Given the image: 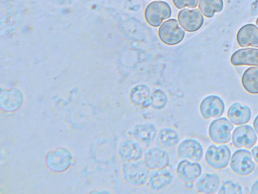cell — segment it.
<instances>
[{
  "mask_svg": "<svg viewBox=\"0 0 258 194\" xmlns=\"http://www.w3.org/2000/svg\"><path fill=\"white\" fill-rule=\"evenodd\" d=\"M150 173V169L144 161L127 162L122 167L123 179L133 186L139 187L146 184Z\"/></svg>",
  "mask_w": 258,
  "mask_h": 194,
  "instance_id": "cell-1",
  "label": "cell"
},
{
  "mask_svg": "<svg viewBox=\"0 0 258 194\" xmlns=\"http://www.w3.org/2000/svg\"><path fill=\"white\" fill-rule=\"evenodd\" d=\"M231 152L226 145H220L217 147L211 144L207 148L205 159L207 164L212 168L221 170L228 165Z\"/></svg>",
  "mask_w": 258,
  "mask_h": 194,
  "instance_id": "cell-2",
  "label": "cell"
},
{
  "mask_svg": "<svg viewBox=\"0 0 258 194\" xmlns=\"http://www.w3.org/2000/svg\"><path fill=\"white\" fill-rule=\"evenodd\" d=\"M230 167L236 174L245 176L251 174L255 169V163L250 152L242 149L236 150L232 155Z\"/></svg>",
  "mask_w": 258,
  "mask_h": 194,
  "instance_id": "cell-3",
  "label": "cell"
},
{
  "mask_svg": "<svg viewBox=\"0 0 258 194\" xmlns=\"http://www.w3.org/2000/svg\"><path fill=\"white\" fill-rule=\"evenodd\" d=\"M233 128V125L227 118H219L210 123L208 129L209 136L217 144L226 143L231 139Z\"/></svg>",
  "mask_w": 258,
  "mask_h": 194,
  "instance_id": "cell-4",
  "label": "cell"
},
{
  "mask_svg": "<svg viewBox=\"0 0 258 194\" xmlns=\"http://www.w3.org/2000/svg\"><path fill=\"white\" fill-rule=\"evenodd\" d=\"M171 9L168 3L163 1H154L150 3L145 10V18L153 27L159 26L163 20L171 16Z\"/></svg>",
  "mask_w": 258,
  "mask_h": 194,
  "instance_id": "cell-5",
  "label": "cell"
},
{
  "mask_svg": "<svg viewBox=\"0 0 258 194\" xmlns=\"http://www.w3.org/2000/svg\"><path fill=\"white\" fill-rule=\"evenodd\" d=\"M158 35L162 42L173 45L183 40L185 32L179 26L176 19H170L164 22L159 27Z\"/></svg>",
  "mask_w": 258,
  "mask_h": 194,
  "instance_id": "cell-6",
  "label": "cell"
},
{
  "mask_svg": "<svg viewBox=\"0 0 258 194\" xmlns=\"http://www.w3.org/2000/svg\"><path fill=\"white\" fill-rule=\"evenodd\" d=\"M177 153L178 156L181 159L199 162L203 158L204 149L199 140L192 138H188L183 139L179 143Z\"/></svg>",
  "mask_w": 258,
  "mask_h": 194,
  "instance_id": "cell-7",
  "label": "cell"
},
{
  "mask_svg": "<svg viewBox=\"0 0 258 194\" xmlns=\"http://www.w3.org/2000/svg\"><path fill=\"white\" fill-rule=\"evenodd\" d=\"M199 110L201 116L205 119L219 117L224 112L225 104L220 96L210 95L201 101Z\"/></svg>",
  "mask_w": 258,
  "mask_h": 194,
  "instance_id": "cell-8",
  "label": "cell"
},
{
  "mask_svg": "<svg viewBox=\"0 0 258 194\" xmlns=\"http://www.w3.org/2000/svg\"><path fill=\"white\" fill-rule=\"evenodd\" d=\"M257 139L254 129L249 125L238 126L232 133V143L237 149L242 147L250 149L255 145Z\"/></svg>",
  "mask_w": 258,
  "mask_h": 194,
  "instance_id": "cell-9",
  "label": "cell"
},
{
  "mask_svg": "<svg viewBox=\"0 0 258 194\" xmlns=\"http://www.w3.org/2000/svg\"><path fill=\"white\" fill-rule=\"evenodd\" d=\"M177 18L180 26L189 32L198 30L204 21L202 14L197 9H183L178 13Z\"/></svg>",
  "mask_w": 258,
  "mask_h": 194,
  "instance_id": "cell-10",
  "label": "cell"
},
{
  "mask_svg": "<svg viewBox=\"0 0 258 194\" xmlns=\"http://www.w3.org/2000/svg\"><path fill=\"white\" fill-rule=\"evenodd\" d=\"M203 168L198 162L182 159L177 164L176 174L185 183H193L202 175Z\"/></svg>",
  "mask_w": 258,
  "mask_h": 194,
  "instance_id": "cell-11",
  "label": "cell"
},
{
  "mask_svg": "<svg viewBox=\"0 0 258 194\" xmlns=\"http://www.w3.org/2000/svg\"><path fill=\"white\" fill-rule=\"evenodd\" d=\"M168 153L159 147H152L144 155V161L150 170L166 168L170 163Z\"/></svg>",
  "mask_w": 258,
  "mask_h": 194,
  "instance_id": "cell-12",
  "label": "cell"
},
{
  "mask_svg": "<svg viewBox=\"0 0 258 194\" xmlns=\"http://www.w3.org/2000/svg\"><path fill=\"white\" fill-rule=\"evenodd\" d=\"M118 153L126 162L139 161L144 155V148L141 143L133 139L123 141L119 146Z\"/></svg>",
  "mask_w": 258,
  "mask_h": 194,
  "instance_id": "cell-13",
  "label": "cell"
},
{
  "mask_svg": "<svg viewBox=\"0 0 258 194\" xmlns=\"http://www.w3.org/2000/svg\"><path fill=\"white\" fill-rule=\"evenodd\" d=\"M131 132L136 140L144 144L153 142L158 135L156 126L150 122L136 124L133 128Z\"/></svg>",
  "mask_w": 258,
  "mask_h": 194,
  "instance_id": "cell-14",
  "label": "cell"
},
{
  "mask_svg": "<svg viewBox=\"0 0 258 194\" xmlns=\"http://www.w3.org/2000/svg\"><path fill=\"white\" fill-rule=\"evenodd\" d=\"M236 40L241 47H258V27L253 24H247L238 30Z\"/></svg>",
  "mask_w": 258,
  "mask_h": 194,
  "instance_id": "cell-15",
  "label": "cell"
},
{
  "mask_svg": "<svg viewBox=\"0 0 258 194\" xmlns=\"http://www.w3.org/2000/svg\"><path fill=\"white\" fill-rule=\"evenodd\" d=\"M173 179V175L170 170L166 168L154 170L150 173L148 184L153 190H161L168 186Z\"/></svg>",
  "mask_w": 258,
  "mask_h": 194,
  "instance_id": "cell-16",
  "label": "cell"
},
{
  "mask_svg": "<svg viewBox=\"0 0 258 194\" xmlns=\"http://www.w3.org/2000/svg\"><path fill=\"white\" fill-rule=\"evenodd\" d=\"M230 62L234 66L249 65L258 67V49H239L232 55Z\"/></svg>",
  "mask_w": 258,
  "mask_h": 194,
  "instance_id": "cell-17",
  "label": "cell"
},
{
  "mask_svg": "<svg viewBox=\"0 0 258 194\" xmlns=\"http://www.w3.org/2000/svg\"><path fill=\"white\" fill-rule=\"evenodd\" d=\"M219 177L214 173H205L197 180L196 187L198 191L203 193H215L220 186Z\"/></svg>",
  "mask_w": 258,
  "mask_h": 194,
  "instance_id": "cell-18",
  "label": "cell"
},
{
  "mask_svg": "<svg viewBox=\"0 0 258 194\" xmlns=\"http://www.w3.org/2000/svg\"><path fill=\"white\" fill-rule=\"evenodd\" d=\"M227 114L230 121L235 125L246 124L251 117L250 108L247 106H243L238 103L232 104L229 107Z\"/></svg>",
  "mask_w": 258,
  "mask_h": 194,
  "instance_id": "cell-19",
  "label": "cell"
},
{
  "mask_svg": "<svg viewBox=\"0 0 258 194\" xmlns=\"http://www.w3.org/2000/svg\"><path fill=\"white\" fill-rule=\"evenodd\" d=\"M150 90L145 85H139L135 87L131 92L130 99L136 106L145 108L151 105Z\"/></svg>",
  "mask_w": 258,
  "mask_h": 194,
  "instance_id": "cell-20",
  "label": "cell"
},
{
  "mask_svg": "<svg viewBox=\"0 0 258 194\" xmlns=\"http://www.w3.org/2000/svg\"><path fill=\"white\" fill-rule=\"evenodd\" d=\"M241 83L248 92L258 94V67L247 68L242 76Z\"/></svg>",
  "mask_w": 258,
  "mask_h": 194,
  "instance_id": "cell-21",
  "label": "cell"
},
{
  "mask_svg": "<svg viewBox=\"0 0 258 194\" xmlns=\"http://www.w3.org/2000/svg\"><path fill=\"white\" fill-rule=\"evenodd\" d=\"M159 142L164 147L167 148H173L177 146L180 140V136L178 132L170 127H165L161 129L157 135Z\"/></svg>",
  "mask_w": 258,
  "mask_h": 194,
  "instance_id": "cell-22",
  "label": "cell"
},
{
  "mask_svg": "<svg viewBox=\"0 0 258 194\" xmlns=\"http://www.w3.org/2000/svg\"><path fill=\"white\" fill-rule=\"evenodd\" d=\"M223 8V0H200L199 8L207 18H212L215 13L221 12Z\"/></svg>",
  "mask_w": 258,
  "mask_h": 194,
  "instance_id": "cell-23",
  "label": "cell"
},
{
  "mask_svg": "<svg viewBox=\"0 0 258 194\" xmlns=\"http://www.w3.org/2000/svg\"><path fill=\"white\" fill-rule=\"evenodd\" d=\"M151 100V106L157 110L163 109L166 106L168 102L166 94L160 89H157L153 92Z\"/></svg>",
  "mask_w": 258,
  "mask_h": 194,
  "instance_id": "cell-24",
  "label": "cell"
},
{
  "mask_svg": "<svg viewBox=\"0 0 258 194\" xmlns=\"http://www.w3.org/2000/svg\"><path fill=\"white\" fill-rule=\"evenodd\" d=\"M242 188L241 185L231 180L224 181L221 185L219 193L221 194H241Z\"/></svg>",
  "mask_w": 258,
  "mask_h": 194,
  "instance_id": "cell-25",
  "label": "cell"
},
{
  "mask_svg": "<svg viewBox=\"0 0 258 194\" xmlns=\"http://www.w3.org/2000/svg\"><path fill=\"white\" fill-rule=\"evenodd\" d=\"M174 6L178 9L184 7L190 8H196L199 2V0H172Z\"/></svg>",
  "mask_w": 258,
  "mask_h": 194,
  "instance_id": "cell-26",
  "label": "cell"
},
{
  "mask_svg": "<svg viewBox=\"0 0 258 194\" xmlns=\"http://www.w3.org/2000/svg\"><path fill=\"white\" fill-rule=\"evenodd\" d=\"M251 153L254 161L258 163V143L252 149Z\"/></svg>",
  "mask_w": 258,
  "mask_h": 194,
  "instance_id": "cell-27",
  "label": "cell"
},
{
  "mask_svg": "<svg viewBox=\"0 0 258 194\" xmlns=\"http://www.w3.org/2000/svg\"><path fill=\"white\" fill-rule=\"evenodd\" d=\"M251 193H258V180L256 181L252 185L251 187Z\"/></svg>",
  "mask_w": 258,
  "mask_h": 194,
  "instance_id": "cell-28",
  "label": "cell"
},
{
  "mask_svg": "<svg viewBox=\"0 0 258 194\" xmlns=\"http://www.w3.org/2000/svg\"><path fill=\"white\" fill-rule=\"evenodd\" d=\"M253 126L254 129L258 134V115L255 117L253 122Z\"/></svg>",
  "mask_w": 258,
  "mask_h": 194,
  "instance_id": "cell-29",
  "label": "cell"
},
{
  "mask_svg": "<svg viewBox=\"0 0 258 194\" xmlns=\"http://www.w3.org/2000/svg\"><path fill=\"white\" fill-rule=\"evenodd\" d=\"M256 24L258 26V17H257V18L256 19Z\"/></svg>",
  "mask_w": 258,
  "mask_h": 194,
  "instance_id": "cell-30",
  "label": "cell"
}]
</instances>
